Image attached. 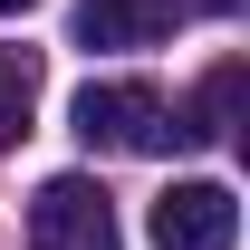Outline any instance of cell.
<instances>
[{"instance_id":"5","label":"cell","mask_w":250,"mask_h":250,"mask_svg":"<svg viewBox=\"0 0 250 250\" xmlns=\"http://www.w3.org/2000/svg\"><path fill=\"white\" fill-rule=\"evenodd\" d=\"M29 96H39L29 48H0V145H20V135H29Z\"/></svg>"},{"instance_id":"6","label":"cell","mask_w":250,"mask_h":250,"mask_svg":"<svg viewBox=\"0 0 250 250\" xmlns=\"http://www.w3.org/2000/svg\"><path fill=\"white\" fill-rule=\"evenodd\" d=\"M231 116H241V58H221L212 77H202V125H192V135H231Z\"/></svg>"},{"instance_id":"1","label":"cell","mask_w":250,"mask_h":250,"mask_svg":"<svg viewBox=\"0 0 250 250\" xmlns=\"http://www.w3.org/2000/svg\"><path fill=\"white\" fill-rule=\"evenodd\" d=\"M67 125H77V145H96V154H164V145L183 135L173 106H164L154 87H135V77H96V87H77Z\"/></svg>"},{"instance_id":"3","label":"cell","mask_w":250,"mask_h":250,"mask_svg":"<svg viewBox=\"0 0 250 250\" xmlns=\"http://www.w3.org/2000/svg\"><path fill=\"white\" fill-rule=\"evenodd\" d=\"M154 250H231L241 241V202H231V183H173L154 192Z\"/></svg>"},{"instance_id":"2","label":"cell","mask_w":250,"mask_h":250,"mask_svg":"<svg viewBox=\"0 0 250 250\" xmlns=\"http://www.w3.org/2000/svg\"><path fill=\"white\" fill-rule=\"evenodd\" d=\"M29 250H125L116 241V202L87 173H48L29 192Z\"/></svg>"},{"instance_id":"7","label":"cell","mask_w":250,"mask_h":250,"mask_svg":"<svg viewBox=\"0 0 250 250\" xmlns=\"http://www.w3.org/2000/svg\"><path fill=\"white\" fill-rule=\"evenodd\" d=\"M173 10H212V20H231V10H241V0H173Z\"/></svg>"},{"instance_id":"4","label":"cell","mask_w":250,"mask_h":250,"mask_svg":"<svg viewBox=\"0 0 250 250\" xmlns=\"http://www.w3.org/2000/svg\"><path fill=\"white\" fill-rule=\"evenodd\" d=\"M164 29H173V0H87L77 10V39L87 48H145Z\"/></svg>"},{"instance_id":"8","label":"cell","mask_w":250,"mask_h":250,"mask_svg":"<svg viewBox=\"0 0 250 250\" xmlns=\"http://www.w3.org/2000/svg\"><path fill=\"white\" fill-rule=\"evenodd\" d=\"M0 10H39V0H0Z\"/></svg>"}]
</instances>
